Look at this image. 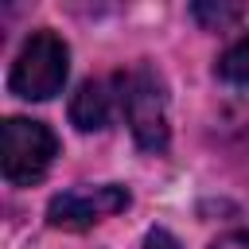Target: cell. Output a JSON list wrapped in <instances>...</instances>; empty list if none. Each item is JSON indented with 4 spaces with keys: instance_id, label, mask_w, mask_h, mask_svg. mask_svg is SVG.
<instances>
[{
    "instance_id": "cell-1",
    "label": "cell",
    "mask_w": 249,
    "mask_h": 249,
    "mask_svg": "<svg viewBox=\"0 0 249 249\" xmlns=\"http://www.w3.org/2000/svg\"><path fill=\"white\" fill-rule=\"evenodd\" d=\"M117 97H121V117H124L132 140L144 152H167L171 124H167V86H163V74L152 62H136L132 70L117 74Z\"/></svg>"
},
{
    "instance_id": "cell-2",
    "label": "cell",
    "mask_w": 249,
    "mask_h": 249,
    "mask_svg": "<svg viewBox=\"0 0 249 249\" xmlns=\"http://www.w3.org/2000/svg\"><path fill=\"white\" fill-rule=\"evenodd\" d=\"M70 78V47L58 31L39 27L27 35V43L19 47L12 70H8V89L23 101H51L54 93H62Z\"/></svg>"
},
{
    "instance_id": "cell-3",
    "label": "cell",
    "mask_w": 249,
    "mask_h": 249,
    "mask_svg": "<svg viewBox=\"0 0 249 249\" xmlns=\"http://www.w3.org/2000/svg\"><path fill=\"white\" fill-rule=\"evenodd\" d=\"M58 156V136L51 124L31 117H8L0 124V175L12 187L39 183Z\"/></svg>"
},
{
    "instance_id": "cell-4",
    "label": "cell",
    "mask_w": 249,
    "mask_h": 249,
    "mask_svg": "<svg viewBox=\"0 0 249 249\" xmlns=\"http://www.w3.org/2000/svg\"><path fill=\"white\" fill-rule=\"evenodd\" d=\"M132 195L121 183H97V187H74L51 198L47 206V222L54 230H89L121 210H128Z\"/></svg>"
},
{
    "instance_id": "cell-5",
    "label": "cell",
    "mask_w": 249,
    "mask_h": 249,
    "mask_svg": "<svg viewBox=\"0 0 249 249\" xmlns=\"http://www.w3.org/2000/svg\"><path fill=\"white\" fill-rule=\"evenodd\" d=\"M121 109V97H117V78H89L78 86V93L70 97V124L82 128V132H101L113 113Z\"/></svg>"
},
{
    "instance_id": "cell-6",
    "label": "cell",
    "mask_w": 249,
    "mask_h": 249,
    "mask_svg": "<svg viewBox=\"0 0 249 249\" xmlns=\"http://www.w3.org/2000/svg\"><path fill=\"white\" fill-rule=\"evenodd\" d=\"M218 78L230 86H249V31L233 39L218 58Z\"/></svg>"
},
{
    "instance_id": "cell-7",
    "label": "cell",
    "mask_w": 249,
    "mask_h": 249,
    "mask_svg": "<svg viewBox=\"0 0 249 249\" xmlns=\"http://www.w3.org/2000/svg\"><path fill=\"white\" fill-rule=\"evenodd\" d=\"M191 16H195L198 23H206V27H222V23L237 19V16H241V8H206V4H195V8H191Z\"/></svg>"
},
{
    "instance_id": "cell-8",
    "label": "cell",
    "mask_w": 249,
    "mask_h": 249,
    "mask_svg": "<svg viewBox=\"0 0 249 249\" xmlns=\"http://www.w3.org/2000/svg\"><path fill=\"white\" fill-rule=\"evenodd\" d=\"M210 249H249V230H233V233H222Z\"/></svg>"
},
{
    "instance_id": "cell-9",
    "label": "cell",
    "mask_w": 249,
    "mask_h": 249,
    "mask_svg": "<svg viewBox=\"0 0 249 249\" xmlns=\"http://www.w3.org/2000/svg\"><path fill=\"white\" fill-rule=\"evenodd\" d=\"M148 249H179V241H175L167 230H152V233H148Z\"/></svg>"
}]
</instances>
